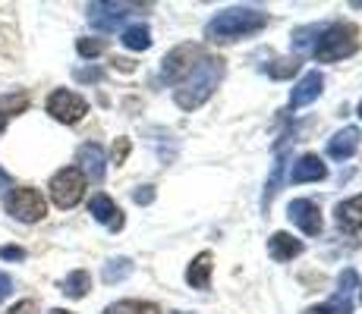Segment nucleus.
Returning a JSON list of instances; mask_svg holds the SVG:
<instances>
[{"label":"nucleus","mask_w":362,"mask_h":314,"mask_svg":"<svg viewBox=\"0 0 362 314\" xmlns=\"http://www.w3.org/2000/svg\"><path fill=\"white\" fill-rule=\"evenodd\" d=\"M221 76H224V60H221V57H208V54H205V57L192 66V73L186 76L183 82H177V88H173V101H177V107L199 110L202 104L214 95Z\"/></svg>","instance_id":"1"},{"label":"nucleus","mask_w":362,"mask_h":314,"mask_svg":"<svg viewBox=\"0 0 362 314\" xmlns=\"http://www.w3.org/2000/svg\"><path fill=\"white\" fill-rule=\"evenodd\" d=\"M268 25V13L255 10V6H233V10H224L205 25V38L208 41H240L249 38V35L262 32Z\"/></svg>","instance_id":"2"},{"label":"nucleus","mask_w":362,"mask_h":314,"mask_svg":"<svg viewBox=\"0 0 362 314\" xmlns=\"http://www.w3.org/2000/svg\"><path fill=\"white\" fill-rule=\"evenodd\" d=\"M356 47H359V29L356 25L334 23V25H328V29L318 32L312 54H315L318 63H334V60H344V57H350V54H356Z\"/></svg>","instance_id":"3"},{"label":"nucleus","mask_w":362,"mask_h":314,"mask_svg":"<svg viewBox=\"0 0 362 314\" xmlns=\"http://www.w3.org/2000/svg\"><path fill=\"white\" fill-rule=\"evenodd\" d=\"M4 207H6V214H10L13 220H19V223H38V220H45V214H47L45 198H41V192L38 188H32V186L10 188Z\"/></svg>","instance_id":"4"},{"label":"nucleus","mask_w":362,"mask_h":314,"mask_svg":"<svg viewBox=\"0 0 362 314\" xmlns=\"http://www.w3.org/2000/svg\"><path fill=\"white\" fill-rule=\"evenodd\" d=\"M86 176H82L76 167H64V170H57L51 176V198L57 207H64V211H69V207H76L82 201V195H86Z\"/></svg>","instance_id":"5"},{"label":"nucleus","mask_w":362,"mask_h":314,"mask_svg":"<svg viewBox=\"0 0 362 314\" xmlns=\"http://www.w3.org/2000/svg\"><path fill=\"white\" fill-rule=\"evenodd\" d=\"M47 114L54 116L57 123H66V126H73V123H79L82 116L88 114V101L82 95H76V92H66V88H57V92H51L47 95Z\"/></svg>","instance_id":"6"},{"label":"nucleus","mask_w":362,"mask_h":314,"mask_svg":"<svg viewBox=\"0 0 362 314\" xmlns=\"http://www.w3.org/2000/svg\"><path fill=\"white\" fill-rule=\"evenodd\" d=\"M205 57L199 44H177L170 54L161 60V76L167 82H183L192 73V66Z\"/></svg>","instance_id":"7"},{"label":"nucleus","mask_w":362,"mask_h":314,"mask_svg":"<svg viewBox=\"0 0 362 314\" xmlns=\"http://www.w3.org/2000/svg\"><path fill=\"white\" fill-rule=\"evenodd\" d=\"M353 289H356V270L346 267L344 274L337 277V296L331 302H322V305H312L305 314H353Z\"/></svg>","instance_id":"8"},{"label":"nucleus","mask_w":362,"mask_h":314,"mask_svg":"<svg viewBox=\"0 0 362 314\" xmlns=\"http://www.w3.org/2000/svg\"><path fill=\"white\" fill-rule=\"evenodd\" d=\"M129 10H139V6L136 4H88V23L98 32H114L129 16Z\"/></svg>","instance_id":"9"},{"label":"nucleus","mask_w":362,"mask_h":314,"mask_svg":"<svg viewBox=\"0 0 362 314\" xmlns=\"http://www.w3.org/2000/svg\"><path fill=\"white\" fill-rule=\"evenodd\" d=\"M76 170L82 173V176H86V183H104V164H107V160H104V148L98 142H86L82 145L79 151H76Z\"/></svg>","instance_id":"10"},{"label":"nucleus","mask_w":362,"mask_h":314,"mask_svg":"<svg viewBox=\"0 0 362 314\" xmlns=\"http://www.w3.org/2000/svg\"><path fill=\"white\" fill-rule=\"evenodd\" d=\"M287 217L293 220V227H299L305 236H318V233H322V211H318L315 201H309V198L290 201Z\"/></svg>","instance_id":"11"},{"label":"nucleus","mask_w":362,"mask_h":314,"mask_svg":"<svg viewBox=\"0 0 362 314\" xmlns=\"http://www.w3.org/2000/svg\"><path fill=\"white\" fill-rule=\"evenodd\" d=\"M88 214H92L98 223H104L110 233L123 229V214H120V207L114 205V198H110V195H104V192L92 195V201H88Z\"/></svg>","instance_id":"12"},{"label":"nucleus","mask_w":362,"mask_h":314,"mask_svg":"<svg viewBox=\"0 0 362 314\" xmlns=\"http://www.w3.org/2000/svg\"><path fill=\"white\" fill-rule=\"evenodd\" d=\"M322 88H325V76L318 73V69H312V73H305L303 79L293 85V95H290V107L299 110V107H305V104H312V101H318V95H322Z\"/></svg>","instance_id":"13"},{"label":"nucleus","mask_w":362,"mask_h":314,"mask_svg":"<svg viewBox=\"0 0 362 314\" xmlns=\"http://www.w3.org/2000/svg\"><path fill=\"white\" fill-rule=\"evenodd\" d=\"M328 176V167L322 164V157L318 155H303L293 164V170H290V183L293 186H303V183H318V179Z\"/></svg>","instance_id":"14"},{"label":"nucleus","mask_w":362,"mask_h":314,"mask_svg":"<svg viewBox=\"0 0 362 314\" xmlns=\"http://www.w3.org/2000/svg\"><path fill=\"white\" fill-rule=\"evenodd\" d=\"M359 142H362V132L356 129V126H344L340 132H334V138L328 142V157H334V160L353 157L356 148H359Z\"/></svg>","instance_id":"15"},{"label":"nucleus","mask_w":362,"mask_h":314,"mask_svg":"<svg viewBox=\"0 0 362 314\" xmlns=\"http://www.w3.org/2000/svg\"><path fill=\"white\" fill-rule=\"evenodd\" d=\"M334 217H337V227L346 229V233H359L362 229V195H353V198L340 201L334 207Z\"/></svg>","instance_id":"16"},{"label":"nucleus","mask_w":362,"mask_h":314,"mask_svg":"<svg viewBox=\"0 0 362 314\" xmlns=\"http://www.w3.org/2000/svg\"><path fill=\"white\" fill-rule=\"evenodd\" d=\"M211 267H214L211 251H199L189 261V267H186V283H189L192 289H208V286H211Z\"/></svg>","instance_id":"17"},{"label":"nucleus","mask_w":362,"mask_h":314,"mask_svg":"<svg viewBox=\"0 0 362 314\" xmlns=\"http://www.w3.org/2000/svg\"><path fill=\"white\" fill-rule=\"evenodd\" d=\"M268 255L274 261H293L296 255H303V242L293 239L290 233H274L268 239Z\"/></svg>","instance_id":"18"},{"label":"nucleus","mask_w":362,"mask_h":314,"mask_svg":"<svg viewBox=\"0 0 362 314\" xmlns=\"http://www.w3.org/2000/svg\"><path fill=\"white\" fill-rule=\"evenodd\" d=\"M88 289H92L88 270H73V274H66V280L60 283V292H64L66 298H86Z\"/></svg>","instance_id":"19"},{"label":"nucleus","mask_w":362,"mask_h":314,"mask_svg":"<svg viewBox=\"0 0 362 314\" xmlns=\"http://www.w3.org/2000/svg\"><path fill=\"white\" fill-rule=\"evenodd\" d=\"M120 41H123V47H129V51H148L151 47V29L142 25V23H136V25H129V29H123Z\"/></svg>","instance_id":"20"},{"label":"nucleus","mask_w":362,"mask_h":314,"mask_svg":"<svg viewBox=\"0 0 362 314\" xmlns=\"http://www.w3.org/2000/svg\"><path fill=\"white\" fill-rule=\"evenodd\" d=\"M104 314H161L155 302H142V298H123L104 308Z\"/></svg>","instance_id":"21"},{"label":"nucleus","mask_w":362,"mask_h":314,"mask_svg":"<svg viewBox=\"0 0 362 314\" xmlns=\"http://www.w3.org/2000/svg\"><path fill=\"white\" fill-rule=\"evenodd\" d=\"M129 274H132L129 258H110V261L104 264V283H120V280H127Z\"/></svg>","instance_id":"22"},{"label":"nucleus","mask_w":362,"mask_h":314,"mask_svg":"<svg viewBox=\"0 0 362 314\" xmlns=\"http://www.w3.org/2000/svg\"><path fill=\"white\" fill-rule=\"evenodd\" d=\"M264 73L271 76V79H293L299 73V60L296 57H284V60H274L264 66Z\"/></svg>","instance_id":"23"},{"label":"nucleus","mask_w":362,"mask_h":314,"mask_svg":"<svg viewBox=\"0 0 362 314\" xmlns=\"http://www.w3.org/2000/svg\"><path fill=\"white\" fill-rule=\"evenodd\" d=\"M25 107H29V95H25V92H13V95L0 97V114H6V116L23 114Z\"/></svg>","instance_id":"24"},{"label":"nucleus","mask_w":362,"mask_h":314,"mask_svg":"<svg viewBox=\"0 0 362 314\" xmlns=\"http://www.w3.org/2000/svg\"><path fill=\"white\" fill-rule=\"evenodd\" d=\"M76 51H79V57L95 60V57H101V54L107 51V41L104 38H79L76 41Z\"/></svg>","instance_id":"25"},{"label":"nucleus","mask_w":362,"mask_h":314,"mask_svg":"<svg viewBox=\"0 0 362 314\" xmlns=\"http://www.w3.org/2000/svg\"><path fill=\"white\" fill-rule=\"evenodd\" d=\"M129 138H117L114 142V151H110V157H114V164L120 167V164H127V157H129Z\"/></svg>","instance_id":"26"},{"label":"nucleus","mask_w":362,"mask_h":314,"mask_svg":"<svg viewBox=\"0 0 362 314\" xmlns=\"http://www.w3.org/2000/svg\"><path fill=\"white\" fill-rule=\"evenodd\" d=\"M132 201H136V205H151V201H155V186H139L136 192H132Z\"/></svg>","instance_id":"27"},{"label":"nucleus","mask_w":362,"mask_h":314,"mask_svg":"<svg viewBox=\"0 0 362 314\" xmlns=\"http://www.w3.org/2000/svg\"><path fill=\"white\" fill-rule=\"evenodd\" d=\"M0 258H4V261H25V248H19V246H4V248H0Z\"/></svg>","instance_id":"28"},{"label":"nucleus","mask_w":362,"mask_h":314,"mask_svg":"<svg viewBox=\"0 0 362 314\" xmlns=\"http://www.w3.org/2000/svg\"><path fill=\"white\" fill-rule=\"evenodd\" d=\"M101 69H95V66H88V69H76V79L79 82H98L101 79Z\"/></svg>","instance_id":"29"},{"label":"nucleus","mask_w":362,"mask_h":314,"mask_svg":"<svg viewBox=\"0 0 362 314\" xmlns=\"http://www.w3.org/2000/svg\"><path fill=\"white\" fill-rule=\"evenodd\" d=\"M10 292H13V280L4 274V270H0V302H4V298L10 296Z\"/></svg>","instance_id":"30"},{"label":"nucleus","mask_w":362,"mask_h":314,"mask_svg":"<svg viewBox=\"0 0 362 314\" xmlns=\"http://www.w3.org/2000/svg\"><path fill=\"white\" fill-rule=\"evenodd\" d=\"M6 314H35V302H32V298H29V302H19V305H13Z\"/></svg>","instance_id":"31"},{"label":"nucleus","mask_w":362,"mask_h":314,"mask_svg":"<svg viewBox=\"0 0 362 314\" xmlns=\"http://www.w3.org/2000/svg\"><path fill=\"white\" fill-rule=\"evenodd\" d=\"M6 186H10V173H6V170H0V192H4Z\"/></svg>","instance_id":"32"},{"label":"nucleus","mask_w":362,"mask_h":314,"mask_svg":"<svg viewBox=\"0 0 362 314\" xmlns=\"http://www.w3.org/2000/svg\"><path fill=\"white\" fill-rule=\"evenodd\" d=\"M6 123H10V116H6V114H0V135H4V129H6Z\"/></svg>","instance_id":"33"},{"label":"nucleus","mask_w":362,"mask_h":314,"mask_svg":"<svg viewBox=\"0 0 362 314\" xmlns=\"http://www.w3.org/2000/svg\"><path fill=\"white\" fill-rule=\"evenodd\" d=\"M51 314H73V311H64V308H54Z\"/></svg>","instance_id":"34"},{"label":"nucleus","mask_w":362,"mask_h":314,"mask_svg":"<svg viewBox=\"0 0 362 314\" xmlns=\"http://www.w3.org/2000/svg\"><path fill=\"white\" fill-rule=\"evenodd\" d=\"M359 116H362V104H359Z\"/></svg>","instance_id":"35"},{"label":"nucleus","mask_w":362,"mask_h":314,"mask_svg":"<svg viewBox=\"0 0 362 314\" xmlns=\"http://www.w3.org/2000/svg\"><path fill=\"white\" fill-rule=\"evenodd\" d=\"M359 298H362V292H359Z\"/></svg>","instance_id":"36"}]
</instances>
